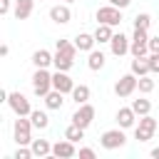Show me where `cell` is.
Instances as JSON below:
<instances>
[{
    "mask_svg": "<svg viewBox=\"0 0 159 159\" xmlns=\"http://www.w3.org/2000/svg\"><path fill=\"white\" fill-rule=\"evenodd\" d=\"M12 137H15V144H32V119L27 117H17L15 124H12Z\"/></svg>",
    "mask_w": 159,
    "mask_h": 159,
    "instance_id": "6da1fadb",
    "label": "cell"
},
{
    "mask_svg": "<svg viewBox=\"0 0 159 159\" xmlns=\"http://www.w3.org/2000/svg\"><path fill=\"white\" fill-rule=\"evenodd\" d=\"M50 89H52V75L47 72V67H35V75H32V92H35L37 97H45Z\"/></svg>",
    "mask_w": 159,
    "mask_h": 159,
    "instance_id": "7a4b0ae2",
    "label": "cell"
},
{
    "mask_svg": "<svg viewBox=\"0 0 159 159\" xmlns=\"http://www.w3.org/2000/svg\"><path fill=\"white\" fill-rule=\"evenodd\" d=\"M94 17H97V22H104V25H112V27H117V25H122V7H114V5H102V7H97V12H94Z\"/></svg>",
    "mask_w": 159,
    "mask_h": 159,
    "instance_id": "3957f363",
    "label": "cell"
},
{
    "mask_svg": "<svg viewBox=\"0 0 159 159\" xmlns=\"http://www.w3.org/2000/svg\"><path fill=\"white\" fill-rule=\"evenodd\" d=\"M154 132H157V119L152 114H144V117H139V124L134 127V139L149 142L154 137Z\"/></svg>",
    "mask_w": 159,
    "mask_h": 159,
    "instance_id": "277c9868",
    "label": "cell"
},
{
    "mask_svg": "<svg viewBox=\"0 0 159 159\" xmlns=\"http://www.w3.org/2000/svg\"><path fill=\"white\" fill-rule=\"evenodd\" d=\"M99 144L104 147V149H122L124 144H127V137H124V129L122 127H117V129H107L102 137H99Z\"/></svg>",
    "mask_w": 159,
    "mask_h": 159,
    "instance_id": "5b68a950",
    "label": "cell"
},
{
    "mask_svg": "<svg viewBox=\"0 0 159 159\" xmlns=\"http://www.w3.org/2000/svg\"><path fill=\"white\" fill-rule=\"evenodd\" d=\"M7 104H10V109H12L17 117H30V112H32L30 99H27L22 92H10V94H7Z\"/></svg>",
    "mask_w": 159,
    "mask_h": 159,
    "instance_id": "8992f818",
    "label": "cell"
},
{
    "mask_svg": "<svg viewBox=\"0 0 159 159\" xmlns=\"http://www.w3.org/2000/svg\"><path fill=\"white\" fill-rule=\"evenodd\" d=\"M137 84H139V77H137L134 72L122 75V77L114 82V94H117V97H129V94L137 89Z\"/></svg>",
    "mask_w": 159,
    "mask_h": 159,
    "instance_id": "52a82bcc",
    "label": "cell"
},
{
    "mask_svg": "<svg viewBox=\"0 0 159 159\" xmlns=\"http://www.w3.org/2000/svg\"><path fill=\"white\" fill-rule=\"evenodd\" d=\"M92 119H94V107H92L89 102L77 104V112L72 114V122H75V124H80L82 129H87V127L92 124Z\"/></svg>",
    "mask_w": 159,
    "mask_h": 159,
    "instance_id": "ba28073f",
    "label": "cell"
},
{
    "mask_svg": "<svg viewBox=\"0 0 159 159\" xmlns=\"http://www.w3.org/2000/svg\"><path fill=\"white\" fill-rule=\"evenodd\" d=\"M52 157H57V159H72V157H77L75 142H70L67 137L60 139V142H55V144H52Z\"/></svg>",
    "mask_w": 159,
    "mask_h": 159,
    "instance_id": "9c48e42d",
    "label": "cell"
},
{
    "mask_svg": "<svg viewBox=\"0 0 159 159\" xmlns=\"http://www.w3.org/2000/svg\"><path fill=\"white\" fill-rule=\"evenodd\" d=\"M52 89H60L62 94H72V89H75V80H72L67 72L57 70V72L52 75Z\"/></svg>",
    "mask_w": 159,
    "mask_h": 159,
    "instance_id": "30bf717a",
    "label": "cell"
},
{
    "mask_svg": "<svg viewBox=\"0 0 159 159\" xmlns=\"http://www.w3.org/2000/svg\"><path fill=\"white\" fill-rule=\"evenodd\" d=\"M50 20L57 22V25H67V22L72 20V10H70V5H67V2H57V5H52V7H50Z\"/></svg>",
    "mask_w": 159,
    "mask_h": 159,
    "instance_id": "8fae6325",
    "label": "cell"
},
{
    "mask_svg": "<svg viewBox=\"0 0 159 159\" xmlns=\"http://www.w3.org/2000/svg\"><path fill=\"white\" fill-rule=\"evenodd\" d=\"M129 45H132V40H129L124 32H114V37L109 40V50H112V55H114V57L127 55V52H129Z\"/></svg>",
    "mask_w": 159,
    "mask_h": 159,
    "instance_id": "7c38bea8",
    "label": "cell"
},
{
    "mask_svg": "<svg viewBox=\"0 0 159 159\" xmlns=\"http://www.w3.org/2000/svg\"><path fill=\"white\" fill-rule=\"evenodd\" d=\"M134 122H137V112L132 107H119L117 109V127L129 129V127H134Z\"/></svg>",
    "mask_w": 159,
    "mask_h": 159,
    "instance_id": "4fadbf2b",
    "label": "cell"
},
{
    "mask_svg": "<svg viewBox=\"0 0 159 159\" xmlns=\"http://www.w3.org/2000/svg\"><path fill=\"white\" fill-rule=\"evenodd\" d=\"M32 10H35V0H15L12 15H15L17 20H27V17L32 15Z\"/></svg>",
    "mask_w": 159,
    "mask_h": 159,
    "instance_id": "5bb4252c",
    "label": "cell"
},
{
    "mask_svg": "<svg viewBox=\"0 0 159 159\" xmlns=\"http://www.w3.org/2000/svg\"><path fill=\"white\" fill-rule=\"evenodd\" d=\"M75 45H77V50H80V52H92V50H94V45H97L94 32H92V35H89V32H80V35L75 37Z\"/></svg>",
    "mask_w": 159,
    "mask_h": 159,
    "instance_id": "9a60e30c",
    "label": "cell"
},
{
    "mask_svg": "<svg viewBox=\"0 0 159 159\" xmlns=\"http://www.w3.org/2000/svg\"><path fill=\"white\" fill-rule=\"evenodd\" d=\"M42 99H45V107L47 109H62V104H65V94L60 89H50Z\"/></svg>",
    "mask_w": 159,
    "mask_h": 159,
    "instance_id": "2e32d148",
    "label": "cell"
},
{
    "mask_svg": "<svg viewBox=\"0 0 159 159\" xmlns=\"http://www.w3.org/2000/svg\"><path fill=\"white\" fill-rule=\"evenodd\" d=\"M114 37V27L112 25H104V22H97V30H94V40L97 45H104Z\"/></svg>",
    "mask_w": 159,
    "mask_h": 159,
    "instance_id": "e0dca14e",
    "label": "cell"
},
{
    "mask_svg": "<svg viewBox=\"0 0 159 159\" xmlns=\"http://www.w3.org/2000/svg\"><path fill=\"white\" fill-rule=\"evenodd\" d=\"M52 57H55V55H52L50 50L40 47V50L32 52V65H35V67H50V65H52Z\"/></svg>",
    "mask_w": 159,
    "mask_h": 159,
    "instance_id": "ac0fdd59",
    "label": "cell"
},
{
    "mask_svg": "<svg viewBox=\"0 0 159 159\" xmlns=\"http://www.w3.org/2000/svg\"><path fill=\"white\" fill-rule=\"evenodd\" d=\"M87 67H89L92 72L102 70V67H104V52H102V50H92V52H87Z\"/></svg>",
    "mask_w": 159,
    "mask_h": 159,
    "instance_id": "d6986e66",
    "label": "cell"
},
{
    "mask_svg": "<svg viewBox=\"0 0 159 159\" xmlns=\"http://www.w3.org/2000/svg\"><path fill=\"white\" fill-rule=\"evenodd\" d=\"M32 154L35 157H52V144L47 139H32Z\"/></svg>",
    "mask_w": 159,
    "mask_h": 159,
    "instance_id": "ffe728a7",
    "label": "cell"
},
{
    "mask_svg": "<svg viewBox=\"0 0 159 159\" xmlns=\"http://www.w3.org/2000/svg\"><path fill=\"white\" fill-rule=\"evenodd\" d=\"M132 72H134L137 77L152 75V70H149V57H134V60H132Z\"/></svg>",
    "mask_w": 159,
    "mask_h": 159,
    "instance_id": "44dd1931",
    "label": "cell"
},
{
    "mask_svg": "<svg viewBox=\"0 0 159 159\" xmlns=\"http://www.w3.org/2000/svg\"><path fill=\"white\" fill-rule=\"evenodd\" d=\"M30 119H32V127H35V129H47V127H50V117H47V112H42V109H32V112H30Z\"/></svg>",
    "mask_w": 159,
    "mask_h": 159,
    "instance_id": "7402d4cb",
    "label": "cell"
},
{
    "mask_svg": "<svg viewBox=\"0 0 159 159\" xmlns=\"http://www.w3.org/2000/svg\"><path fill=\"white\" fill-rule=\"evenodd\" d=\"M55 52H62V55H67V57L75 60V55H77L80 50H77V45L70 42V40H57V42H55Z\"/></svg>",
    "mask_w": 159,
    "mask_h": 159,
    "instance_id": "603a6c76",
    "label": "cell"
},
{
    "mask_svg": "<svg viewBox=\"0 0 159 159\" xmlns=\"http://www.w3.org/2000/svg\"><path fill=\"white\" fill-rule=\"evenodd\" d=\"M52 65H55V70L70 72V70H72V65H75V60H72V57H67V55H62V52H55V57H52Z\"/></svg>",
    "mask_w": 159,
    "mask_h": 159,
    "instance_id": "cb8c5ba5",
    "label": "cell"
},
{
    "mask_svg": "<svg viewBox=\"0 0 159 159\" xmlns=\"http://www.w3.org/2000/svg\"><path fill=\"white\" fill-rule=\"evenodd\" d=\"M89 87L87 84H75V89H72V99L77 102V104H84V102H89Z\"/></svg>",
    "mask_w": 159,
    "mask_h": 159,
    "instance_id": "d4e9b609",
    "label": "cell"
},
{
    "mask_svg": "<svg viewBox=\"0 0 159 159\" xmlns=\"http://www.w3.org/2000/svg\"><path fill=\"white\" fill-rule=\"evenodd\" d=\"M65 137H67L70 142H75V144H77L80 139H84V129H82L80 124H75V122H72V124L65 129Z\"/></svg>",
    "mask_w": 159,
    "mask_h": 159,
    "instance_id": "484cf974",
    "label": "cell"
},
{
    "mask_svg": "<svg viewBox=\"0 0 159 159\" xmlns=\"http://www.w3.org/2000/svg\"><path fill=\"white\" fill-rule=\"evenodd\" d=\"M132 109L137 112V117H144L152 112V102L149 99H132Z\"/></svg>",
    "mask_w": 159,
    "mask_h": 159,
    "instance_id": "4316f807",
    "label": "cell"
},
{
    "mask_svg": "<svg viewBox=\"0 0 159 159\" xmlns=\"http://www.w3.org/2000/svg\"><path fill=\"white\" fill-rule=\"evenodd\" d=\"M149 25H152V15L149 12H139L134 17V30H149Z\"/></svg>",
    "mask_w": 159,
    "mask_h": 159,
    "instance_id": "83f0119b",
    "label": "cell"
},
{
    "mask_svg": "<svg viewBox=\"0 0 159 159\" xmlns=\"http://www.w3.org/2000/svg\"><path fill=\"white\" fill-rule=\"evenodd\" d=\"M137 89H139L142 94H149V92H154V80H152L149 75L139 77V84H137Z\"/></svg>",
    "mask_w": 159,
    "mask_h": 159,
    "instance_id": "f1b7e54d",
    "label": "cell"
},
{
    "mask_svg": "<svg viewBox=\"0 0 159 159\" xmlns=\"http://www.w3.org/2000/svg\"><path fill=\"white\" fill-rule=\"evenodd\" d=\"M147 57H149V70L157 75V72H159V55H157V52H149Z\"/></svg>",
    "mask_w": 159,
    "mask_h": 159,
    "instance_id": "f546056e",
    "label": "cell"
},
{
    "mask_svg": "<svg viewBox=\"0 0 159 159\" xmlns=\"http://www.w3.org/2000/svg\"><path fill=\"white\" fill-rule=\"evenodd\" d=\"M77 154H80V159H94V157H97V154H94V149H89V147H82Z\"/></svg>",
    "mask_w": 159,
    "mask_h": 159,
    "instance_id": "4dcf8cb0",
    "label": "cell"
},
{
    "mask_svg": "<svg viewBox=\"0 0 159 159\" xmlns=\"http://www.w3.org/2000/svg\"><path fill=\"white\" fill-rule=\"evenodd\" d=\"M149 52H157V55H159V35L149 37Z\"/></svg>",
    "mask_w": 159,
    "mask_h": 159,
    "instance_id": "1f68e13d",
    "label": "cell"
},
{
    "mask_svg": "<svg viewBox=\"0 0 159 159\" xmlns=\"http://www.w3.org/2000/svg\"><path fill=\"white\" fill-rule=\"evenodd\" d=\"M107 2H109V5H114V7H122V10L132 5V0H107Z\"/></svg>",
    "mask_w": 159,
    "mask_h": 159,
    "instance_id": "d6a6232c",
    "label": "cell"
},
{
    "mask_svg": "<svg viewBox=\"0 0 159 159\" xmlns=\"http://www.w3.org/2000/svg\"><path fill=\"white\" fill-rule=\"evenodd\" d=\"M10 7H12V0H0V12H2V15H7Z\"/></svg>",
    "mask_w": 159,
    "mask_h": 159,
    "instance_id": "836d02e7",
    "label": "cell"
},
{
    "mask_svg": "<svg viewBox=\"0 0 159 159\" xmlns=\"http://www.w3.org/2000/svg\"><path fill=\"white\" fill-rule=\"evenodd\" d=\"M7 52H10V47H7V45H0V55H2V57H7Z\"/></svg>",
    "mask_w": 159,
    "mask_h": 159,
    "instance_id": "e575fe53",
    "label": "cell"
},
{
    "mask_svg": "<svg viewBox=\"0 0 159 159\" xmlns=\"http://www.w3.org/2000/svg\"><path fill=\"white\" fill-rule=\"evenodd\" d=\"M149 157H152V159H159V147H154V149L149 152Z\"/></svg>",
    "mask_w": 159,
    "mask_h": 159,
    "instance_id": "d590c367",
    "label": "cell"
},
{
    "mask_svg": "<svg viewBox=\"0 0 159 159\" xmlns=\"http://www.w3.org/2000/svg\"><path fill=\"white\" fill-rule=\"evenodd\" d=\"M62 2H67V5H70V2H75V0H62Z\"/></svg>",
    "mask_w": 159,
    "mask_h": 159,
    "instance_id": "8d00e7d4",
    "label": "cell"
},
{
    "mask_svg": "<svg viewBox=\"0 0 159 159\" xmlns=\"http://www.w3.org/2000/svg\"><path fill=\"white\" fill-rule=\"evenodd\" d=\"M40 2H42V0H40Z\"/></svg>",
    "mask_w": 159,
    "mask_h": 159,
    "instance_id": "74e56055",
    "label": "cell"
}]
</instances>
